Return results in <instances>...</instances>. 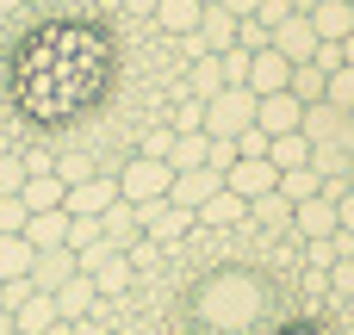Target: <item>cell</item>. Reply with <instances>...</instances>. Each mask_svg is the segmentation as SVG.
<instances>
[{
  "label": "cell",
  "instance_id": "6da1fadb",
  "mask_svg": "<svg viewBox=\"0 0 354 335\" xmlns=\"http://www.w3.org/2000/svg\"><path fill=\"white\" fill-rule=\"evenodd\" d=\"M100 62H106V50H100L93 31H68V25L44 31V37L25 50V68H19V99H25V112H37L44 124L68 118L75 106L93 99Z\"/></svg>",
  "mask_w": 354,
  "mask_h": 335
},
{
  "label": "cell",
  "instance_id": "7a4b0ae2",
  "mask_svg": "<svg viewBox=\"0 0 354 335\" xmlns=\"http://www.w3.org/2000/svg\"><path fill=\"white\" fill-rule=\"evenodd\" d=\"M193 317H199L205 335H249L268 317V286H261L255 274H243V267L212 274V280L199 286V298H193Z\"/></svg>",
  "mask_w": 354,
  "mask_h": 335
},
{
  "label": "cell",
  "instance_id": "3957f363",
  "mask_svg": "<svg viewBox=\"0 0 354 335\" xmlns=\"http://www.w3.org/2000/svg\"><path fill=\"white\" fill-rule=\"evenodd\" d=\"M168 186H174V168L162 155H131L118 168V199L124 205H156V199H168Z\"/></svg>",
  "mask_w": 354,
  "mask_h": 335
},
{
  "label": "cell",
  "instance_id": "277c9868",
  "mask_svg": "<svg viewBox=\"0 0 354 335\" xmlns=\"http://www.w3.org/2000/svg\"><path fill=\"white\" fill-rule=\"evenodd\" d=\"M255 124V93L249 87H224L205 99V137H243Z\"/></svg>",
  "mask_w": 354,
  "mask_h": 335
},
{
  "label": "cell",
  "instance_id": "5b68a950",
  "mask_svg": "<svg viewBox=\"0 0 354 335\" xmlns=\"http://www.w3.org/2000/svg\"><path fill=\"white\" fill-rule=\"evenodd\" d=\"M224 186L249 205V199H268V193L280 186V168H274L268 155H236V162L224 168Z\"/></svg>",
  "mask_w": 354,
  "mask_h": 335
},
{
  "label": "cell",
  "instance_id": "8992f818",
  "mask_svg": "<svg viewBox=\"0 0 354 335\" xmlns=\"http://www.w3.org/2000/svg\"><path fill=\"white\" fill-rule=\"evenodd\" d=\"M137 224H143V236H149L156 249H168V242H180V236L193 230V211L174 205V199H156V205H137Z\"/></svg>",
  "mask_w": 354,
  "mask_h": 335
},
{
  "label": "cell",
  "instance_id": "52a82bcc",
  "mask_svg": "<svg viewBox=\"0 0 354 335\" xmlns=\"http://www.w3.org/2000/svg\"><path fill=\"white\" fill-rule=\"evenodd\" d=\"M112 199H118V174H87V180H75L62 193V211L68 218H100Z\"/></svg>",
  "mask_w": 354,
  "mask_h": 335
},
{
  "label": "cell",
  "instance_id": "ba28073f",
  "mask_svg": "<svg viewBox=\"0 0 354 335\" xmlns=\"http://www.w3.org/2000/svg\"><path fill=\"white\" fill-rule=\"evenodd\" d=\"M243 87H249L255 99H268V93H286V87H292V62H286V56L268 44V50H255V56H249V81H243Z\"/></svg>",
  "mask_w": 354,
  "mask_h": 335
},
{
  "label": "cell",
  "instance_id": "9c48e42d",
  "mask_svg": "<svg viewBox=\"0 0 354 335\" xmlns=\"http://www.w3.org/2000/svg\"><path fill=\"white\" fill-rule=\"evenodd\" d=\"M342 124H348V112H336L330 99L305 106V118H299V131H305L311 149H342Z\"/></svg>",
  "mask_w": 354,
  "mask_h": 335
},
{
  "label": "cell",
  "instance_id": "30bf717a",
  "mask_svg": "<svg viewBox=\"0 0 354 335\" xmlns=\"http://www.w3.org/2000/svg\"><path fill=\"white\" fill-rule=\"evenodd\" d=\"M292 230H299L305 242H330V236H336V199H324V193H317V199H299V205H292Z\"/></svg>",
  "mask_w": 354,
  "mask_h": 335
},
{
  "label": "cell",
  "instance_id": "8fae6325",
  "mask_svg": "<svg viewBox=\"0 0 354 335\" xmlns=\"http://www.w3.org/2000/svg\"><path fill=\"white\" fill-rule=\"evenodd\" d=\"M274 50H280L286 62H311V56H317V31H311V19H305V12L280 19V25H274Z\"/></svg>",
  "mask_w": 354,
  "mask_h": 335
},
{
  "label": "cell",
  "instance_id": "7c38bea8",
  "mask_svg": "<svg viewBox=\"0 0 354 335\" xmlns=\"http://www.w3.org/2000/svg\"><path fill=\"white\" fill-rule=\"evenodd\" d=\"M299 118H305V106H299L292 93H268V99H255V124H261L268 137H292Z\"/></svg>",
  "mask_w": 354,
  "mask_h": 335
},
{
  "label": "cell",
  "instance_id": "4fadbf2b",
  "mask_svg": "<svg viewBox=\"0 0 354 335\" xmlns=\"http://www.w3.org/2000/svg\"><path fill=\"white\" fill-rule=\"evenodd\" d=\"M218 186H224V174H218V168H180V174H174V186H168V199H174V205H187V211H199Z\"/></svg>",
  "mask_w": 354,
  "mask_h": 335
},
{
  "label": "cell",
  "instance_id": "5bb4252c",
  "mask_svg": "<svg viewBox=\"0 0 354 335\" xmlns=\"http://www.w3.org/2000/svg\"><path fill=\"white\" fill-rule=\"evenodd\" d=\"M68 274H81V255H75V249H37V261H31V292H56Z\"/></svg>",
  "mask_w": 354,
  "mask_h": 335
},
{
  "label": "cell",
  "instance_id": "9a60e30c",
  "mask_svg": "<svg viewBox=\"0 0 354 335\" xmlns=\"http://www.w3.org/2000/svg\"><path fill=\"white\" fill-rule=\"evenodd\" d=\"M305 19H311L317 44H342V37L354 31V0H317V6H311Z\"/></svg>",
  "mask_w": 354,
  "mask_h": 335
},
{
  "label": "cell",
  "instance_id": "2e32d148",
  "mask_svg": "<svg viewBox=\"0 0 354 335\" xmlns=\"http://www.w3.org/2000/svg\"><path fill=\"white\" fill-rule=\"evenodd\" d=\"M6 317H12V329H19V335H44L56 317H62V311H56V298H50V292H25V298H19Z\"/></svg>",
  "mask_w": 354,
  "mask_h": 335
},
{
  "label": "cell",
  "instance_id": "e0dca14e",
  "mask_svg": "<svg viewBox=\"0 0 354 335\" xmlns=\"http://www.w3.org/2000/svg\"><path fill=\"white\" fill-rule=\"evenodd\" d=\"M199 0H156L149 6V19H156V31H168V37H193L199 31Z\"/></svg>",
  "mask_w": 354,
  "mask_h": 335
},
{
  "label": "cell",
  "instance_id": "ac0fdd59",
  "mask_svg": "<svg viewBox=\"0 0 354 335\" xmlns=\"http://www.w3.org/2000/svg\"><path fill=\"white\" fill-rule=\"evenodd\" d=\"M50 298H56V311H62L68 323H81V317H87V311L100 305V292H93V280H87V274H68V280H62V286H56Z\"/></svg>",
  "mask_w": 354,
  "mask_h": 335
},
{
  "label": "cell",
  "instance_id": "d6986e66",
  "mask_svg": "<svg viewBox=\"0 0 354 335\" xmlns=\"http://www.w3.org/2000/svg\"><path fill=\"white\" fill-rule=\"evenodd\" d=\"M243 218H249V205H243L230 186H218V193L193 211V224H212V230H230V224H243Z\"/></svg>",
  "mask_w": 354,
  "mask_h": 335
},
{
  "label": "cell",
  "instance_id": "ffe728a7",
  "mask_svg": "<svg viewBox=\"0 0 354 335\" xmlns=\"http://www.w3.org/2000/svg\"><path fill=\"white\" fill-rule=\"evenodd\" d=\"M25 242L31 249H62L68 242V211L56 205V211H31L25 218Z\"/></svg>",
  "mask_w": 354,
  "mask_h": 335
},
{
  "label": "cell",
  "instance_id": "44dd1931",
  "mask_svg": "<svg viewBox=\"0 0 354 335\" xmlns=\"http://www.w3.org/2000/svg\"><path fill=\"white\" fill-rule=\"evenodd\" d=\"M205 155H212V137L205 131H174V149H168V168L180 174V168H205Z\"/></svg>",
  "mask_w": 354,
  "mask_h": 335
},
{
  "label": "cell",
  "instance_id": "7402d4cb",
  "mask_svg": "<svg viewBox=\"0 0 354 335\" xmlns=\"http://www.w3.org/2000/svg\"><path fill=\"white\" fill-rule=\"evenodd\" d=\"M62 180L56 174H25V186H19V199H25V211H56L62 205Z\"/></svg>",
  "mask_w": 354,
  "mask_h": 335
},
{
  "label": "cell",
  "instance_id": "603a6c76",
  "mask_svg": "<svg viewBox=\"0 0 354 335\" xmlns=\"http://www.w3.org/2000/svg\"><path fill=\"white\" fill-rule=\"evenodd\" d=\"M31 261H37V249L25 236H0V286L6 280H31Z\"/></svg>",
  "mask_w": 354,
  "mask_h": 335
},
{
  "label": "cell",
  "instance_id": "cb8c5ba5",
  "mask_svg": "<svg viewBox=\"0 0 354 335\" xmlns=\"http://www.w3.org/2000/svg\"><path fill=\"white\" fill-rule=\"evenodd\" d=\"M324 87H330V75H324L317 62H292V87H286V93H292L299 106H317V99H324Z\"/></svg>",
  "mask_w": 354,
  "mask_h": 335
},
{
  "label": "cell",
  "instance_id": "d4e9b609",
  "mask_svg": "<svg viewBox=\"0 0 354 335\" xmlns=\"http://www.w3.org/2000/svg\"><path fill=\"white\" fill-rule=\"evenodd\" d=\"M268 162L286 174V168H311V143H305V131H292V137H274L268 143Z\"/></svg>",
  "mask_w": 354,
  "mask_h": 335
},
{
  "label": "cell",
  "instance_id": "484cf974",
  "mask_svg": "<svg viewBox=\"0 0 354 335\" xmlns=\"http://www.w3.org/2000/svg\"><path fill=\"white\" fill-rule=\"evenodd\" d=\"M187 93H193V99H212V93H224V68H218V56H199V62L187 68Z\"/></svg>",
  "mask_w": 354,
  "mask_h": 335
},
{
  "label": "cell",
  "instance_id": "4316f807",
  "mask_svg": "<svg viewBox=\"0 0 354 335\" xmlns=\"http://www.w3.org/2000/svg\"><path fill=\"white\" fill-rule=\"evenodd\" d=\"M249 218H255L261 230H286V224H292V199H286V193H268V199H249Z\"/></svg>",
  "mask_w": 354,
  "mask_h": 335
},
{
  "label": "cell",
  "instance_id": "83f0119b",
  "mask_svg": "<svg viewBox=\"0 0 354 335\" xmlns=\"http://www.w3.org/2000/svg\"><path fill=\"white\" fill-rule=\"evenodd\" d=\"M274 193H286L292 205H299V199H317V193H324V174H317V168H286Z\"/></svg>",
  "mask_w": 354,
  "mask_h": 335
},
{
  "label": "cell",
  "instance_id": "f1b7e54d",
  "mask_svg": "<svg viewBox=\"0 0 354 335\" xmlns=\"http://www.w3.org/2000/svg\"><path fill=\"white\" fill-rule=\"evenodd\" d=\"M100 242H106V224H100V218H68V242H62V249L87 255V249H100Z\"/></svg>",
  "mask_w": 354,
  "mask_h": 335
},
{
  "label": "cell",
  "instance_id": "f546056e",
  "mask_svg": "<svg viewBox=\"0 0 354 335\" xmlns=\"http://www.w3.org/2000/svg\"><path fill=\"white\" fill-rule=\"evenodd\" d=\"M324 99H330L336 112H348V118H354V68H330V87H324Z\"/></svg>",
  "mask_w": 354,
  "mask_h": 335
},
{
  "label": "cell",
  "instance_id": "4dcf8cb0",
  "mask_svg": "<svg viewBox=\"0 0 354 335\" xmlns=\"http://www.w3.org/2000/svg\"><path fill=\"white\" fill-rule=\"evenodd\" d=\"M25 218H31V211H25V199H19V193H6V199H0V236H25Z\"/></svg>",
  "mask_w": 354,
  "mask_h": 335
},
{
  "label": "cell",
  "instance_id": "1f68e13d",
  "mask_svg": "<svg viewBox=\"0 0 354 335\" xmlns=\"http://www.w3.org/2000/svg\"><path fill=\"white\" fill-rule=\"evenodd\" d=\"M218 68H224V87H243V81H249V50L230 44V50L218 56Z\"/></svg>",
  "mask_w": 354,
  "mask_h": 335
},
{
  "label": "cell",
  "instance_id": "d6a6232c",
  "mask_svg": "<svg viewBox=\"0 0 354 335\" xmlns=\"http://www.w3.org/2000/svg\"><path fill=\"white\" fill-rule=\"evenodd\" d=\"M168 131H205V99H193V93H187V99H180V112L168 118Z\"/></svg>",
  "mask_w": 354,
  "mask_h": 335
},
{
  "label": "cell",
  "instance_id": "836d02e7",
  "mask_svg": "<svg viewBox=\"0 0 354 335\" xmlns=\"http://www.w3.org/2000/svg\"><path fill=\"white\" fill-rule=\"evenodd\" d=\"M255 25H268V37H274V25L280 19H292V0H255V12H249Z\"/></svg>",
  "mask_w": 354,
  "mask_h": 335
},
{
  "label": "cell",
  "instance_id": "e575fe53",
  "mask_svg": "<svg viewBox=\"0 0 354 335\" xmlns=\"http://www.w3.org/2000/svg\"><path fill=\"white\" fill-rule=\"evenodd\" d=\"M25 174H31V168H25V155H0V199H6V193H19V186H25Z\"/></svg>",
  "mask_w": 354,
  "mask_h": 335
},
{
  "label": "cell",
  "instance_id": "d590c367",
  "mask_svg": "<svg viewBox=\"0 0 354 335\" xmlns=\"http://www.w3.org/2000/svg\"><path fill=\"white\" fill-rule=\"evenodd\" d=\"M168 149H174V131H168V124H156V131L143 137V149H137V155H162V162H168Z\"/></svg>",
  "mask_w": 354,
  "mask_h": 335
},
{
  "label": "cell",
  "instance_id": "8d00e7d4",
  "mask_svg": "<svg viewBox=\"0 0 354 335\" xmlns=\"http://www.w3.org/2000/svg\"><path fill=\"white\" fill-rule=\"evenodd\" d=\"M330 280H336V292H342V298H354V255H342V261L330 267Z\"/></svg>",
  "mask_w": 354,
  "mask_h": 335
},
{
  "label": "cell",
  "instance_id": "74e56055",
  "mask_svg": "<svg viewBox=\"0 0 354 335\" xmlns=\"http://www.w3.org/2000/svg\"><path fill=\"white\" fill-rule=\"evenodd\" d=\"M336 230L354 236V186H348V193H336Z\"/></svg>",
  "mask_w": 354,
  "mask_h": 335
},
{
  "label": "cell",
  "instance_id": "f35d334b",
  "mask_svg": "<svg viewBox=\"0 0 354 335\" xmlns=\"http://www.w3.org/2000/svg\"><path fill=\"white\" fill-rule=\"evenodd\" d=\"M311 62H317L324 75H330V68H342V44H317V56H311Z\"/></svg>",
  "mask_w": 354,
  "mask_h": 335
},
{
  "label": "cell",
  "instance_id": "ab89813d",
  "mask_svg": "<svg viewBox=\"0 0 354 335\" xmlns=\"http://www.w3.org/2000/svg\"><path fill=\"white\" fill-rule=\"evenodd\" d=\"M212 6H224V12H236V19H249V12H255V0H212Z\"/></svg>",
  "mask_w": 354,
  "mask_h": 335
},
{
  "label": "cell",
  "instance_id": "60d3db41",
  "mask_svg": "<svg viewBox=\"0 0 354 335\" xmlns=\"http://www.w3.org/2000/svg\"><path fill=\"white\" fill-rule=\"evenodd\" d=\"M280 335H324V329H317V323H286Z\"/></svg>",
  "mask_w": 354,
  "mask_h": 335
},
{
  "label": "cell",
  "instance_id": "b9f144b4",
  "mask_svg": "<svg viewBox=\"0 0 354 335\" xmlns=\"http://www.w3.org/2000/svg\"><path fill=\"white\" fill-rule=\"evenodd\" d=\"M44 335H75V323H68V317H56V323H50Z\"/></svg>",
  "mask_w": 354,
  "mask_h": 335
},
{
  "label": "cell",
  "instance_id": "7bdbcfd3",
  "mask_svg": "<svg viewBox=\"0 0 354 335\" xmlns=\"http://www.w3.org/2000/svg\"><path fill=\"white\" fill-rule=\"evenodd\" d=\"M342 68H354V31L342 37Z\"/></svg>",
  "mask_w": 354,
  "mask_h": 335
},
{
  "label": "cell",
  "instance_id": "ee69618b",
  "mask_svg": "<svg viewBox=\"0 0 354 335\" xmlns=\"http://www.w3.org/2000/svg\"><path fill=\"white\" fill-rule=\"evenodd\" d=\"M0 335H19V329H12V317H6V311H0Z\"/></svg>",
  "mask_w": 354,
  "mask_h": 335
},
{
  "label": "cell",
  "instance_id": "f6af8a7d",
  "mask_svg": "<svg viewBox=\"0 0 354 335\" xmlns=\"http://www.w3.org/2000/svg\"><path fill=\"white\" fill-rule=\"evenodd\" d=\"M12 6H19V0H0V12H12Z\"/></svg>",
  "mask_w": 354,
  "mask_h": 335
},
{
  "label": "cell",
  "instance_id": "bcb514c9",
  "mask_svg": "<svg viewBox=\"0 0 354 335\" xmlns=\"http://www.w3.org/2000/svg\"><path fill=\"white\" fill-rule=\"evenodd\" d=\"M199 6H212V0H199Z\"/></svg>",
  "mask_w": 354,
  "mask_h": 335
},
{
  "label": "cell",
  "instance_id": "7dc6e473",
  "mask_svg": "<svg viewBox=\"0 0 354 335\" xmlns=\"http://www.w3.org/2000/svg\"><path fill=\"white\" fill-rule=\"evenodd\" d=\"M0 292H6V286H0Z\"/></svg>",
  "mask_w": 354,
  "mask_h": 335
}]
</instances>
